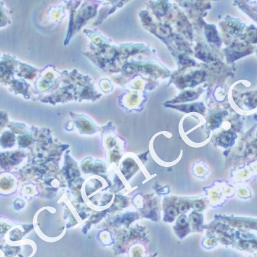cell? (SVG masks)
<instances>
[{
  "label": "cell",
  "instance_id": "cell-1",
  "mask_svg": "<svg viewBox=\"0 0 257 257\" xmlns=\"http://www.w3.org/2000/svg\"><path fill=\"white\" fill-rule=\"evenodd\" d=\"M203 74L199 72H196V73L192 74L187 76L185 78L181 79L180 80V84H183V86H194L197 84L198 82V80H196V79L198 78H202Z\"/></svg>",
  "mask_w": 257,
  "mask_h": 257
},
{
  "label": "cell",
  "instance_id": "cell-2",
  "mask_svg": "<svg viewBox=\"0 0 257 257\" xmlns=\"http://www.w3.org/2000/svg\"><path fill=\"white\" fill-rule=\"evenodd\" d=\"M206 35L207 38L210 42L216 43L219 42V39L217 37V33L216 32V30L214 28L209 26V28L206 29Z\"/></svg>",
  "mask_w": 257,
  "mask_h": 257
},
{
  "label": "cell",
  "instance_id": "cell-3",
  "mask_svg": "<svg viewBox=\"0 0 257 257\" xmlns=\"http://www.w3.org/2000/svg\"><path fill=\"white\" fill-rule=\"evenodd\" d=\"M180 109H182L187 111H202L203 110V107L202 106V104H195L192 105H182L179 107Z\"/></svg>",
  "mask_w": 257,
  "mask_h": 257
},
{
  "label": "cell",
  "instance_id": "cell-4",
  "mask_svg": "<svg viewBox=\"0 0 257 257\" xmlns=\"http://www.w3.org/2000/svg\"><path fill=\"white\" fill-rule=\"evenodd\" d=\"M197 97V94L196 93L187 91L183 93L181 95L179 96V98H177L176 100H178L179 101H185L195 99Z\"/></svg>",
  "mask_w": 257,
  "mask_h": 257
},
{
  "label": "cell",
  "instance_id": "cell-5",
  "mask_svg": "<svg viewBox=\"0 0 257 257\" xmlns=\"http://www.w3.org/2000/svg\"><path fill=\"white\" fill-rule=\"evenodd\" d=\"M232 138L233 137L232 135L226 134L221 138V141L223 144L229 145V144H230V142H232Z\"/></svg>",
  "mask_w": 257,
  "mask_h": 257
},
{
  "label": "cell",
  "instance_id": "cell-6",
  "mask_svg": "<svg viewBox=\"0 0 257 257\" xmlns=\"http://www.w3.org/2000/svg\"><path fill=\"white\" fill-rule=\"evenodd\" d=\"M211 122V125H214V126L215 125V127H216L220 123V118L218 116H215L213 118H212Z\"/></svg>",
  "mask_w": 257,
  "mask_h": 257
},
{
  "label": "cell",
  "instance_id": "cell-7",
  "mask_svg": "<svg viewBox=\"0 0 257 257\" xmlns=\"http://www.w3.org/2000/svg\"><path fill=\"white\" fill-rule=\"evenodd\" d=\"M168 214L170 216H174L177 214V211L175 208L170 207L168 209Z\"/></svg>",
  "mask_w": 257,
  "mask_h": 257
},
{
  "label": "cell",
  "instance_id": "cell-8",
  "mask_svg": "<svg viewBox=\"0 0 257 257\" xmlns=\"http://www.w3.org/2000/svg\"><path fill=\"white\" fill-rule=\"evenodd\" d=\"M188 208V205L187 203H183L182 204L180 207H179V211L181 212H183L184 211H185Z\"/></svg>",
  "mask_w": 257,
  "mask_h": 257
},
{
  "label": "cell",
  "instance_id": "cell-9",
  "mask_svg": "<svg viewBox=\"0 0 257 257\" xmlns=\"http://www.w3.org/2000/svg\"><path fill=\"white\" fill-rule=\"evenodd\" d=\"M192 221H193V222L194 223H198V222H199V216H198L197 215H196V214H193V215H192Z\"/></svg>",
  "mask_w": 257,
  "mask_h": 257
},
{
  "label": "cell",
  "instance_id": "cell-10",
  "mask_svg": "<svg viewBox=\"0 0 257 257\" xmlns=\"http://www.w3.org/2000/svg\"><path fill=\"white\" fill-rule=\"evenodd\" d=\"M193 207L196 209H199L202 207V204L199 202H196L193 204Z\"/></svg>",
  "mask_w": 257,
  "mask_h": 257
},
{
  "label": "cell",
  "instance_id": "cell-11",
  "mask_svg": "<svg viewBox=\"0 0 257 257\" xmlns=\"http://www.w3.org/2000/svg\"><path fill=\"white\" fill-rule=\"evenodd\" d=\"M179 223L182 225H184L186 223V220L184 216H182L179 219Z\"/></svg>",
  "mask_w": 257,
  "mask_h": 257
}]
</instances>
